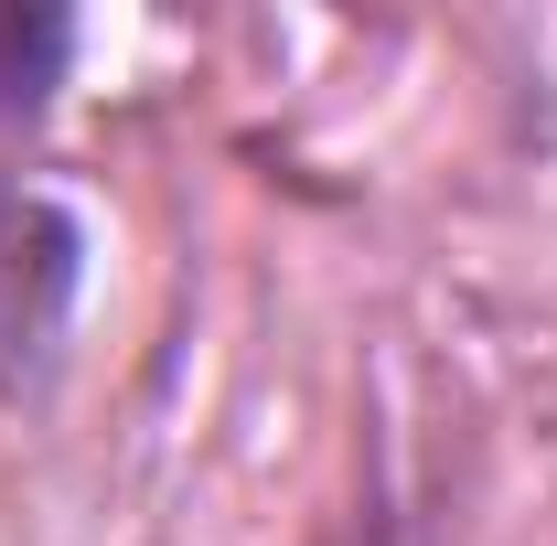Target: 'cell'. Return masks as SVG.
<instances>
[{
  "instance_id": "1",
  "label": "cell",
  "mask_w": 557,
  "mask_h": 546,
  "mask_svg": "<svg viewBox=\"0 0 557 546\" xmlns=\"http://www.w3.org/2000/svg\"><path fill=\"white\" fill-rule=\"evenodd\" d=\"M75 44H86L75 11H54V0H0V150L54 119V97H65V75H75Z\"/></svg>"
}]
</instances>
